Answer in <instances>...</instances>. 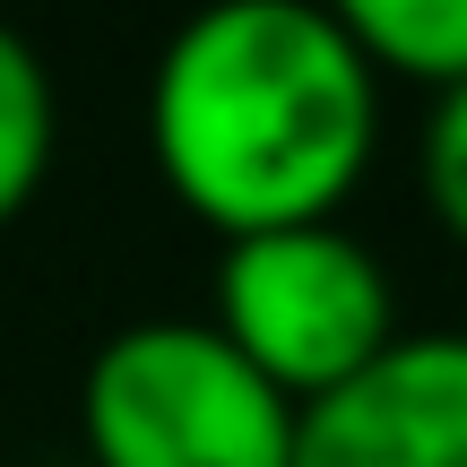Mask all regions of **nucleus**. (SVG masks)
<instances>
[{
	"label": "nucleus",
	"mask_w": 467,
	"mask_h": 467,
	"mask_svg": "<svg viewBox=\"0 0 467 467\" xmlns=\"http://www.w3.org/2000/svg\"><path fill=\"white\" fill-rule=\"evenodd\" d=\"M381 139V69L320 0H200L148 69V156L200 225H320Z\"/></svg>",
	"instance_id": "1"
},
{
	"label": "nucleus",
	"mask_w": 467,
	"mask_h": 467,
	"mask_svg": "<svg viewBox=\"0 0 467 467\" xmlns=\"http://www.w3.org/2000/svg\"><path fill=\"white\" fill-rule=\"evenodd\" d=\"M295 416L217 320H130L78 381L87 467H295Z\"/></svg>",
	"instance_id": "2"
},
{
	"label": "nucleus",
	"mask_w": 467,
	"mask_h": 467,
	"mask_svg": "<svg viewBox=\"0 0 467 467\" xmlns=\"http://www.w3.org/2000/svg\"><path fill=\"white\" fill-rule=\"evenodd\" d=\"M208 320L295 407L329 399L337 381H355L399 337V303H389L381 251L364 234H347L337 217L234 234L217 251V312Z\"/></svg>",
	"instance_id": "3"
},
{
	"label": "nucleus",
	"mask_w": 467,
	"mask_h": 467,
	"mask_svg": "<svg viewBox=\"0 0 467 467\" xmlns=\"http://www.w3.org/2000/svg\"><path fill=\"white\" fill-rule=\"evenodd\" d=\"M295 467H467V329H399L295 416Z\"/></svg>",
	"instance_id": "4"
},
{
	"label": "nucleus",
	"mask_w": 467,
	"mask_h": 467,
	"mask_svg": "<svg viewBox=\"0 0 467 467\" xmlns=\"http://www.w3.org/2000/svg\"><path fill=\"white\" fill-rule=\"evenodd\" d=\"M337 26L355 35L372 69L451 87L467 78V0H320Z\"/></svg>",
	"instance_id": "5"
},
{
	"label": "nucleus",
	"mask_w": 467,
	"mask_h": 467,
	"mask_svg": "<svg viewBox=\"0 0 467 467\" xmlns=\"http://www.w3.org/2000/svg\"><path fill=\"white\" fill-rule=\"evenodd\" d=\"M52 139H61V96H52V69L26 35L0 17V225L44 191L52 173Z\"/></svg>",
	"instance_id": "6"
},
{
	"label": "nucleus",
	"mask_w": 467,
	"mask_h": 467,
	"mask_svg": "<svg viewBox=\"0 0 467 467\" xmlns=\"http://www.w3.org/2000/svg\"><path fill=\"white\" fill-rule=\"evenodd\" d=\"M416 182H424V208L467 243V78L433 87L424 104V130H416Z\"/></svg>",
	"instance_id": "7"
}]
</instances>
